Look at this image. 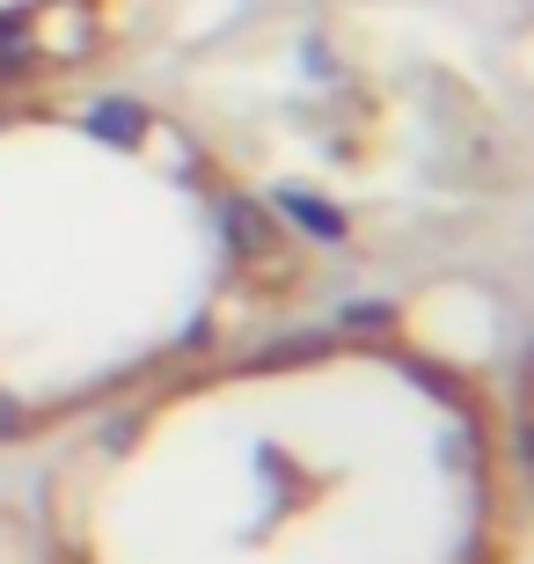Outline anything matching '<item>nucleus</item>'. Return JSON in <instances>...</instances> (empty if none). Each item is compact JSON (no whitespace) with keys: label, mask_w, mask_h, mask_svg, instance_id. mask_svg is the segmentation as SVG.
<instances>
[{"label":"nucleus","mask_w":534,"mask_h":564,"mask_svg":"<svg viewBox=\"0 0 534 564\" xmlns=\"http://www.w3.org/2000/svg\"><path fill=\"white\" fill-rule=\"evenodd\" d=\"M37 528L52 564H527V455L417 315L286 323L74 425Z\"/></svg>","instance_id":"nucleus-1"},{"label":"nucleus","mask_w":534,"mask_h":564,"mask_svg":"<svg viewBox=\"0 0 534 564\" xmlns=\"http://www.w3.org/2000/svg\"><path fill=\"white\" fill-rule=\"evenodd\" d=\"M323 279L293 198L206 110L96 66H0V447L301 323Z\"/></svg>","instance_id":"nucleus-2"},{"label":"nucleus","mask_w":534,"mask_h":564,"mask_svg":"<svg viewBox=\"0 0 534 564\" xmlns=\"http://www.w3.org/2000/svg\"><path fill=\"white\" fill-rule=\"evenodd\" d=\"M154 0H0V66L124 59Z\"/></svg>","instance_id":"nucleus-3"}]
</instances>
